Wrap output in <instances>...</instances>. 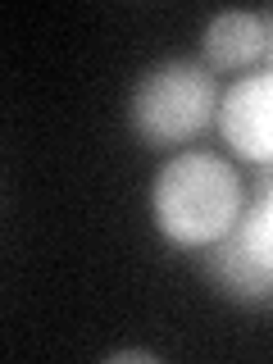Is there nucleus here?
<instances>
[{"mask_svg": "<svg viewBox=\"0 0 273 364\" xmlns=\"http://www.w3.org/2000/svg\"><path fill=\"white\" fill-rule=\"evenodd\" d=\"M242 205H246L242 178L232 173L228 159L205 155V151L178 155L173 164H164L155 178V196H151L159 232L187 250L219 242L237 223Z\"/></svg>", "mask_w": 273, "mask_h": 364, "instance_id": "f257e3e1", "label": "nucleus"}, {"mask_svg": "<svg viewBox=\"0 0 273 364\" xmlns=\"http://www.w3.org/2000/svg\"><path fill=\"white\" fill-rule=\"evenodd\" d=\"M219 114V82L205 64L168 60L141 77L132 96V128L146 136V146H182L214 123Z\"/></svg>", "mask_w": 273, "mask_h": 364, "instance_id": "f03ea898", "label": "nucleus"}, {"mask_svg": "<svg viewBox=\"0 0 273 364\" xmlns=\"http://www.w3.org/2000/svg\"><path fill=\"white\" fill-rule=\"evenodd\" d=\"M269 214H273L269 187H259V196L250 205H242L237 223L228 228L219 242L200 246L205 273L232 301H269V282H273V219Z\"/></svg>", "mask_w": 273, "mask_h": 364, "instance_id": "7ed1b4c3", "label": "nucleus"}, {"mask_svg": "<svg viewBox=\"0 0 273 364\" xmlns=\"http://www.w3.org/2000/svg\"><path fill=\"white\" fill-rule=\"evenodd\" d=\"M214 119H219L223 141L242 159L269 164V155H273V77L264 68H259V73H246L237 87L223 91Z\"/></svg>", "mask_w": 273, "mask_h": 364, "instance_id": "20e7f679", "label": "nucleus"}, {"mask_svg": "<svg viewBox=\"0 0 273 364\" xmlns=\"http://www.w3.org/2000/svg\"><path fill=\"white\" fill-rule=\"evenodd\" d=\"M269 9L246 14V9H228L205 28V60L219 73H237V68H259L269 60Z\"/></svg>", "mask_w": 273, "mask_h": 364, "instance_id": "39448f33", "label": "nucleus"}, {"mask_svg": "<svg viewBox=\"0 0 273 364\" xmlns=\"http://www.w3.org/2000/svg\"><path fill=\"white\" fill-rule=\"evenodd\" d=\"M109 360H132V364H155L151 350H119V355H109Z\"/></svg>", "mask_w": 273, "mask_h": 364, "instance_id": "423d86ee", "label": "nucleus"}]
</instances>
